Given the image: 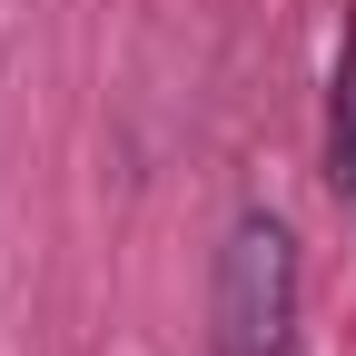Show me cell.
<instances>
[{"label":"cell","mask_w":356,"mask_h":356,"mask_svg":"<svg viewBox=\"0 0 356 356\" xmlns=\"http://www.w3.org/2000/svg\"><path fill=\"white\" fill-rule=\"evenodd\" d=\"M297 228L248 208L208 277V356H297Z\"/></svg>","instance_id":"cell-1"},{"label":"cell","mask_w":356,"mask_h":356,"mask_svg":"<svg viewBox=\"0 0 356 356\" xmlns=\"http://www.w3.org/2000/svg\"><path fill=\"white\" fill-rule=\"evenodd\" d=\"M327 188L356 198V20L337 40V89H327Z\"/></svg>","instance_id":"cell-2"}]
</instances>
